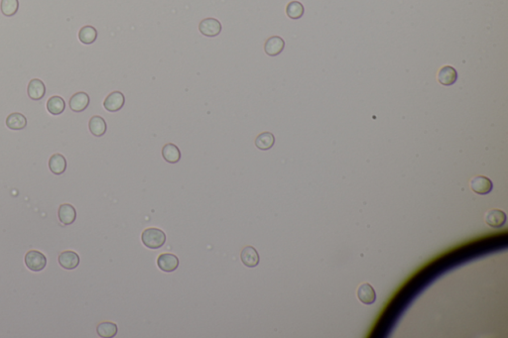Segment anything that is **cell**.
Here are the masks:
<instances>
[{"mask_svg": "<svg viewBox=\"0 0 508 338\" xmlns=\"http://www.w3.org/2000/svg\"><path fill=\"white\" fill-rule=\"evenodd\" d=\"M58 216L60 222H62L64 226H71L77 218L76 208L72 204L64 203L59 207Z\"/></svg>", "mask_w": 508, "mask_h": 338, "instance_id": "cell-8", "label": "cell"}, {"mask_svg": "<svg viewBox=\"0 0 508 338\" xmlns=\"http://www.w3.org/2000/svg\"><path fill=\"white\" fill-rule=\"evenodd\" d=\"M66 108V102L64 98L59 95H54L50 97L47 101V109L52 115H60L64 112Z\"/></svg>", "mask_w": 508, "mask_h": 338, "instance_id": "cell-21", "label": "cell"}, {"mask_svg": "<svg viewBox=\"0 0 508 338\" xmlns=\"http://www.w3.org/2000/svg\"><path fill=\"white\" fill-rule=\"evenodd\" d=\"M97 38V31L92 26H84L79 32V39L85 45H90L95 42Z\"/></svg>", "mask_w": 508, "mask_h": 338, "instance_id": "cell-23", "label": "cell"}, {"mask_svg": "<svg viewBox=\"0 0 508 338\" xmlns=\"http://www.w3.org/2000/svg\"><path fill=\"white\" fill-rule=\"evenodd\" d=\"M470 186H471L472 191L476 194H479V195H487L493 189L492 182L487 177H484V176L474 177L471 180Z\"/></svg>", "mask_w": 508, "mask_h": 338, "instance_id": "cell-4", "label": "cell"}, {"mask_svg": "<svg viewBox=\"0 0 508 338\" xmlns=\"http://www.w3.org/2000/svg\"><path fill=\"white\" fill-rule=\"evenodd\" d=\"M96 332L100 337H114L117 334V325L111 321H104L97 325Z\"/></svg>", "mask_w": 508, "mask_h": 338, "instance_id": "cell-22", "label": "cell"}, {"mask_svg": "<svg viewBox=\"0 0 508 338\" xmlns=\"http://www.w3.org/2000/svg\"><path fill=\"white\" fill-rule=\"evenodd\" d=\"M27 93L32 100H40L46 93V86L41 80L33 79L29 83Z\"/></svg>", "mask_w": 508, "mask_h": 338, "instance_id": "cell-12", "label": "cell"}, {"mask_svg": "<svg viewBox=\"0 0 508 338\" xmlns=\"http://www.w3.org/2000/svg\"><path fill=\"white\" fill-rule=\"evenodd\" d=\"M49 169L55 175H62L67 169L66 158L61 154H54L49 160Z\"/></svg>", "mask_w": 508, "mask_h": 338, "instance_id": "cell-19", "label": "cell"}, {"mask_svg": "<svg viewBox=\"0 0 508 338\" xmlns=\"http://www.w3.org/2000/svg\"><path fill=\"white\" fill-rule=\"evenodd\" d=\"M286 13L291 19H300L304 15V6L299 1H292L287 5Z\"/></svg>", "mask_w": 508, "mask_h": 338, "instance_id": "cell-24", "label": "cell"}, {"mask_svg": "<svg viewBox=\"0 0 508 338\" xmlns=\"http://www.w3.org/2000/svg\"><path fill=\"white\" fill-rule=\"evenodd\" d=\"M458 73L451 66L443 67L438 74V81L441 85L450 86L456 82Z\"/></svg>", "mask_w": 508, "mask_h": 338, "instance_id": "cell-15", "label": "cell"}, {"mask_svg": "<svg viewBox=\"0 0 508 338\" xmlns=\"http://www.w3.org/2000/svg\"><path fill=\"white\" fill-rule=\"evenodd\" d=\"M19 8L18 0H1V12L7 16L11 17L15 15Z\"/></svg>", "mask_w": 508, "mask_h": 338, "instance_id": "cell-25", "label": "cell"}, {"mask_svg": "<svg viewBox=\"0 0 508 338\" xmlns=\"http://www.w3.org/2000/svg\"><path fill=\"white\" fill-rule=\"evenodd\" d=\"M24 262L29 270L33 272H40L44 270L47 265V258L44 254L37 250H30L25 255Z\"/></svg>", "mask_w": 508, "mask_h": 338, "instance_id": "cell-2", "label": "cell"}, {"mask_svg": "<svg viewBox=\"0 0 508 338\" xmlns=\"http://www.w3.org/2000/svg\"><path fill=\"white\" fill-rule=\"evenodd\" d=\"M240 259L243 265L248 268H254L259 264V254L252 246H246L242 249Z\"/></svg>", "mask_w": 508, "mask_h": 338, "instance_id": "cell-16", "label": "cell"}, {"mask_svg": "<svg viewBox=\"0 0 508 338\" xmlns=\"http://www.w3.org/2000/svg\"><path fill=\"white\" fill-rule=\"evenodd\" d=\"M125 103V97L120 91H113L107 96L104 101V107L110 112H116L120 110Z\"/></svg>", "mask_w": 508, "mask_h": 338, "instance_id": "cell-5", "label": "cell"}, {"mask_svg": "<svg viewBox=\"0 0 508 338\" xmlns=\"http://www.w3.org/2000/svg\"><path fill=\"white\" fill-rule=\"evenodd\" d=\"M222 24L216 18H206L204 19L199 25V32L206 37H217L222 32Z\"/></svg>", "mask_w": 508, "mask_h": 338, "instance_id": "cell-3", "label": "cell"}, {"mask_svg": "<svg viewBox=\"0 0 508 338\" xmlns=\"http://www.w3.org/2000/svg\"><path fill=\"white\" fill-rule=\"evenodd\" d=\"M275 137L270 132H263L259 134L255 139V146L262 151H267L274 146Z\"/></svg>", "mask_w": 508, "mask_h": 338, "instance_id": "cell-20", "label": "cell"}, {"mask_svg": "<svg viewBox=\"0 0 508 338\" xmlns=\"http://www.w3.org/2000/svg\"><path fill=\"white\" fill-rule=\"evenodd\" d=\"M484 220L487 226L493 228H499L506 221V214L500 209H490L485 213Z\"/></svg>", "mask_w": 508, "mask_h": 338, "instance_id": "cell-10", "label": "cell"}, {"mask_svg": "<svg viewBox=\"0 0 508 338\" xmlns=\"http://www.w3.org/2000/svg\"><path fill=\"white\" fill-rule=\"evenodd\" d=\"M179 263V258L174 254H161L157 259V265L159 269L166 273H171L177 270Z\"/></svg>", "mask_w": 508, "mask_h": 338, "instance_id": "cell-6", "label": "cell"}, {"mask_svg": "<svg viewBox=\"0 0 508 338\" xmlns=\"http://www.w3.org/2000/svg\"><path fill=\"white\" fill-rule=\"evenodd\" d=\"M285 47V42L281 37L273 36L267 39L264 44V51L270 57H276L282 53Z\"/></svg>", "mask_w": 508, "mask_h": 338, "instance_id": "cell-9", "label": "cell"}, {"mask_svg": "<svg viewBox=\"0 0 508 338\" xmlns=\"http://www.w3.org/2000/svg\"><path fill=\"white\" fill-rule=\"evenodd\" d=\"M162 156L166 162L170 164H176L181 159V151L175 144L168 143L162 149Z\"/></svg>", "mask_w": 508, "mask_h": 338, "instance_id": "cell-18", "label": "cell"}, {"mask_svg": "<svg viewBox=\"0 0 508 338\" xmlns=\"http://www.w3.org/2000/svg\"><path fill=\"white\" fill-rule=\"evenodd\" d=\"M89 104V96L85 92H77L75 93L69 102L70 108L75 112H82L87 108Z\"/></svg>", "mask_w": 508, "mask_h": 338, "instance_id": "cell-11", "label": "cell"}, {"mask_svg": "<svg viewBox=\"0 0 508 338\" xmlns=\"http://www.w3.org/2000/svg\"><path fill=\"white\" fill-rule=\"evenodd\" d=\"M142 243L150 249H158L166 242V234L159 228H147L142 232Z\"/></svg>", "mask_w": 508, "mask_h": 338, "instance_id": "cell-1", "label": "cell"}, {"mask_svg": "<svg viewBox=\"0 0 508 338\" xmlns=\"http://www.w3.org/2000/svg\"><path fill=\"white\" fill-rule=\"evenodd\" d=\"M358 298L365 305H372L376 300V294L371 285L365 283L358 289Z\"/></svg>", "mask_w": 508, "mask_h": 338, "instance_id": "cell-13", "label": "cell"}, {"mask_svg": "<svg viewBox=\"0 0 508 338\" xmlns=\"http://www.w3.org/2000/svg\"><path fill=\"white\" fill-rule=\"evenodd\" d=\"M59 264L66 270H74L80 265V256L75 251L67 250L59 255Z\"/></svg>", "mask_w": 508, "mask_h": 338, "instance_id": "cell-7", "label": "cell"}, {"mask_svg": "<svg viewBox=\"0 0 508 338\" xmlns=\"http://www.w3.org/2000/svg\"><path fill=\"white\" fill-rule=\"evenodd\" d=\"M88 128L90 133L95 137H101L107 132V122L101 116H92L88 122Z\"/></svg>", "mask_w": 508, "mask_h": 338, "instance_id": "cell-14", "label": "cell"}, {"mask_svg": "<svg viewBox=\"0 0 508 338\" xmlns=\"http://www.w3.org/2000/svg\"><path fill=\"white\" fill-rule=\"evenodd\" d=\"M27 125L26 117L21 113H11L6 118V126L11 130H22Z\"/></svg>", "mask_w": 508, "mask_h": 338, "instance_id": "cell-17", "label": "cell"}]
</instances>
